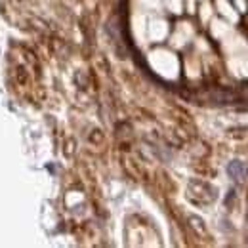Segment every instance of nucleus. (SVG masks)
Masks as SVG:
<instances>
[{"label": "nucleus", "mask_w": 248, "mask_h": 248, "mask_svg": "<svg viewBox=\"0 0 248 248\" xmlns=\"http://www.w3.org/2000/svg\"><path fill=\"white\" fill-rule=\"evenodd\" d=\"M227 174L233 178V180H245L248 174V164L243 160H231L227 164Z\"/></svg>", "instance_id": "1"}]
</instances>
